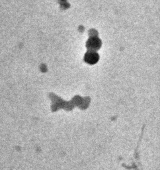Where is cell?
<instances>
[{"mask_svg":"<svg viewBox=\"0 0 160 170\" xmlns=\"http://www.w3.org/2000/svg\"><path fill=\"white\" fill-rule=\"evenodd\" d=\"M98 60V57L94 53H90L85 56V60L89 64H94Z\"/></svg>","mask_w":160,"mask_h":170,"instance_id":"cell-1","label":"cell"}]
</instances>
